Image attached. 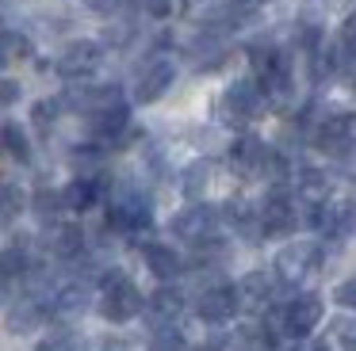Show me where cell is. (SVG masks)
I'll return each mask as SVG.
<instances>
[{"mask_svg": "<svg viewBox=\"0 0 356 351\" xmlns=\"http://www.w3.org/2000/svg\"><path fill=\"white\" fill-rule=\"evenodd\" d=\"M24 203H27V198H24V191H19L12 180L4 183V187H0V214H4V221H8V225L16 221V214L24 210Z\"/></svg>", "mask_w": 356, "mask_h": 351, "instance_id": "cell-26", "label": "cell"}, {"mask_svg": "<svg viewBox=\"0 0 356 351\" xmlns=\"http://www.w3.org/2000/svg\"><path fill=\"white\" fill-rule=\"evenodd\" d=\"M62 195H65V210L85 214L104 198V180L100 176H73V180L62 187Z\"/></svg>", "mask_w": 356, "mask_h": 351, "instance_id": "cell-17", "label": "cell"}, {"mask_svg": "<svg viewBox=\"0 0 356 351\" xmlns=\"http://www.w3.org/2000/svg\"><path fill=\"white\" fill-rule=\"evenodd\" d=\"M291 191H295V198H299V206L318 210V206H325L333 198V180H330L325 168L302 164V168H295V176H291Z\"/></svg>", "mask_w": 356, "mask_h": 351, "instance_id": "cell-12", "label": "cell"}, {"mask_svg": "<svg viewBox=\"0 0 356 351\" xmlns=\"http://www.w3.org/2000/svg\"><path fill=\"white\" fill-rule=\"evenodd\" d=\"M35 351H92V348H88V336L81 328H73L70 320H58V325H50V332L39 340Z\"/></svg>", "mask_w": 356, "mask_h": 351, "instance_id": "cell-19", "label": "cell"}, {"mask_svg": "<svg viewBox=\"0 0 356 351\" xmlns=\"http://www.w3.org/2000/svg\"><path fill=\"white\" fill-rule=\"evenodd\" d=\"M207 187H211V160L195 157L192 164H184V172H180V191H184L192 203H200V198L207 195Z\"/></svg>", "mask_w": 356, "mask_h": 351, "instance_id": "cell-20", "label": "cell"}, {"mask_svg": "<svg viewBox=\"0 0 356 351\" xmlns=\"http://www.w3.org/2000/svg\"><path fill=\"white\" fill-rule=\"evenodd\" d=\"M81 4H85L92 15H115L119 0H81Z\"/></svg>", "mask_w": 356, "mask_h": 351, "instance_id": "cell-32", "label": "cell"}, {"mask_svg": "<svg viewBox=\"0 0 356 351\" xmlns=\"http://www.w3.org/2000/svg\"><path fill=\"white\" fill-rule=\"evenodd\" d=\"M330 61H333V76H337L345 88H356V42L337 38L330 46Z\"/></svg>", "mask_w": 356, "mask_h": 351, "instance_id": "cell-21", "label": "cell"}, {"mask_svg": "<svg viewBox=\"0 0 356 351\" xmlns=\"http://www.w3.org/2000/svg\"><path fill=\"white\" fill-rule=\"evenodd\" d=\"M58 111H62V99H39V103L31 107V122H35V130L50 134V126H54Z\"/></svg>", "mask_w": 356, "mask_h": 351, "instance_id": "cell-27", "label": "cell"}, {"mask_svg": "<svg viewBox=\"0 0 356 351\" xmlns=\"http://www.w3.org/2000/svg\"><path fill=\"white\" fill-rule=\"evenodd\" d=\"M184 313V294L177 286H157L154 294L146 298V320L154 328L161 325H177V317Z\"/></svg>", "mask_w": 356, "mask_h": 351, "instance_id": "cell-16", "label": "cell"}, {"mask_svg": "<svg viewBox=\"0 0 356 351\" xmlns=\"http://www.w3.org/2000/svg\"><path fill=\"white\" fill-rule=\"evenodd\" d=\"M16 96H19V84L8 76V80H4V107H12V103H16Z\"/></svg>", "mask_w": 356, "mask_h": 351, "instance_id": "cell-34", "label": "cell"}, {"mask_svg": "<svg viewBox=\"0 0 356 351\" xmlns=\"http://www.w3.org/2000/svg\"><path fill=\"white\" fill-rule=\"evenodd\" d=\"M172 80H177L172 58H161V53H157V58H149L146 65L138 69V76H134V99H138V103H157V99L172 88Z\"/></svg>", "mask_w": 356, "mask_h": 351, "instance_id": "cell-11", "label": "cell"}, {"mask_svg": "<svg viewBox=\"0 0 356 351\" xmlns=\"http://www.w3.org/2000/svg\"><path fill=\"white\" fill-rule=\"evenodd\" d=\"M100 65H104V42H96V38H77L58 58V73L65 80H88L92 73H100Z\"/></svg>", "mask_w": 356, "mask_h": 351, "instance_id": "cell-9", "label": "cell"}, {"mask_svg": "<svg viewBox=\"0 0 356 351\" xmlns=\"http://www.w3.org/2000/svg\"><path fill=\"white\" fill-rule=\"evenodd\" d=\"M264 107H268V96H264L261 80H257V76H241V80H234L230 88L222 92V99H218V119L230 122V126H245V122L261 119Z\"/></svg>", "mask_w": 356, "mask_h": 351, "instance_id": "cell-3", "label": "cell"}, {"mask_svg": "<svg viewBox=\"0 0 356 351\" xmlns=\"http://www.w3.org/2000/svg\"><path fill=\"white\" fill-rule=\"evenodd\" d=\"M238 309H241V294L234 282H211L195 298V317L203 325H226V320L238 317Z\"/></svg>", "mask_w": 356, "mask_h": 351, "instance_id": "cell-7", "label": "cell"}, {"mask_svg": "<svg viewBox=\"0 0 356 351\" xmlns=\"http://www.w3.org/2000/svg\"><path fill=\"white\" fill-rule=\"evenodd\" d=\"M333 302H337L341 309L356 313V275H348V279H341L337 286H333Z\"/></svg>", "mask_w": 356, "mask_h": 351, "instance_id": "cell-28", "label": "cell"}, {"mask_svg": "<svg viewBox=\"0 0 356 351\" xmlns=\"http://www.w3.org/2000/svg\"><path fill=\"white\" fill-rule=\"evenodd\" d=\"M111 233H142L154 225V206L134 183H115L108 191V210H104Z\"/></svg>", "mask_w": 356, "mask_h": 351, "instance_id": "cell-2", "label": "cell"}, {"mask_svg": "<svg viewBox=\"0 0 356 351\" xmlns=\"http://www.w3.org/2000/svg\"><path fill=\"white\" fill-rule=\"evenodd\" d=\"M261 225H264V241L272 237H291L299 225V198L287 187H268V195L261 198Z\"/></svg>", "mask_w": 356, "mask_h": 351, "instance_id": "cell-6", "label": "cell"}, {"mask_svg": "<svg viewBox=\"0 0 356 351\" xmlns=\"http://www.w3.org/2000/svg\"><path fill=\"white\" fill-rule=\"evenodd\" d=\"M50 305L42 302V298H24V302H12L8 305V332H35V328H42V320H47Z\"/></svg>", "mask_w": 356, "mask_h": 351, "instance_id": "cell-18", "label": "cell"}, {"mask_svg": "<svg viewBox=\"0 0 356 351\" xmlns=\"http://www.w3.org/2000/svg\"><path fill=\"white\" fill-rule=\"evenodd\" d=\"M134 4H138L146 15H154V19H165V15L172 12V0H134Z\"/></svg>", "mask_w": 356, "mask_h": 351, "instance_id": "cell-30", "label": "cell"}, {"mask_svg": "<svg viewBox=\"0 0 356 351\" xmlns=\"http://www.w3.org/2000/svg\"><path fill=\"white\" fill-rule=\"evenodd\" d=\"M146 351H188V336L180 332L177 325H161V328L149 332Z\"/></svg>", "mask_w": 356, "mask_h": 351, "instance_id": "cell-25", "label": "cell"}, {"mask_svg": "<svg viewBox=\"0 0 356 351\" xmlns=\"http://www.w3.org/2000/svg\"><path fill=\"white\" fill-rule=\"evenodd\" d=\"M276 290H280V275L276 271H245L238 279L241 305H249V309H264V305H272Z\"/></svg>", "mask_w": 356, "mask_h": 351, "instance_id": "cell-14", "label": "cell"}, {"mask_svg": "<svg viewBox=\"0 0 356 351\" xmlns=\"http://www.w3.org/2000/svg\"><path fill=\"white\" fill-rule=\"evenodd\" d=\"M100 298H96V309H100L104 320H111V325H127V320H134L138 313H146V298H142V290L134 286V279L123 271V267H108V271H100Z\"/></svg>", "mask_w": 356, "mask_h": 351, "instance_id": "cell-1", "label": "cell"}, {"mask_svg": "<svg viewBox=\"0 0 356 351\" xmlns=\"http://www.w3.org/2000/svg\"><path fill=\"white\" fill-rule=\"evenodd\" d=\"M218 218H222V214H218L211 203H192V206H184V210L172 214L169 229H172L177 241L203 248V244H211L218 237Z\"/></svg>", "mask_w": 356, "mask_h": 351, "instance_id": "cell-5", "label": "cell"}, {"mask_svg": "<svg viewBox=\"0 0 356 351\" xmlns=\"http://www.w3.org/2000/svg\"><path fill=\"white\" fill-rule=\"evenodd\" d=\"M31 210L39 214L42 221H50V225H54L58 214L65 210V195H62V191H54V187H39L31 195Z\"/></svg>", "mask_w": 356, "mask_h": 351, "instance_id": "cell-23", "label": "cell"}, {"mask_svg": "<svg viewBox=\"0 0 356 351\" xmlns=\"http://www.w3.org/2000/svg\"><path fill=\"white\" fill-rule=\"evenodd\" d=\"M138 252H142V264L149 267V275H154V279L172 282V279H180V275H184V259L172 252V244L146 241V244H138Z\"/></svg>", "mask_w": 356, "mask_h": 351, "instance_id": "cell-13", "label": "cell"}, {"mask_svg": "<svg viewBox=\"0 0 356 351\" xmlns=\"http://www.w3.org/2000/svg\"><path fill=\"white\" fill-rule=\"evenodd\" d=\"M92 351H131V343H127V340H119V336H104V340L96 343Z\"/></svg>", "mask_w": 356, "mask_h": 351, "instance_id": "cell-33", "label": "cell"}, {"mask_svg": "<svg viewBox=\"0 0 356 351\" xmlns=\"http://www.w3.org/2000/svg\"><path fill=\"white\" fill-rule=\"evenodd\" d=\"M0 58H4V65L27 61L31 58V38H27L24 31H16V27H4V35H0Z\"/></svg>", "mask_w": 356, "mask_h": 351, "instance_id": "cell-22", "label": "cell"}, {"mask_svg": "<svg viewBox=\"0 0 356 351\" xmlns=\"http://www.w3.org/2000/svg\"><path fill=\"white\" fill-rule=\"evenodd\" d=\"M325 317V302L318 294H295L287 305H280V320H284V336L291 340H307Z\"/></svg>", "mask_w": 356, "mask_h": 351, "instance_id": "cell-8", "label": "cell"}, {"mask_svg": "<svg viewBox=\"0 0 356 351\" xmlns=\"http://www.w3.org/2000/svg\"><path fill=\"white\" fill-rule=\"evenodd\" d=\"M47 252L58 259H81L85 256V229L77 225V221H54L47 233Z\"/></svg>", "mask_w": 356, "mask_h": 351, "instance_id": "cell-15", "label": "cell"}, {"mask_svg": "<svg viewBox=\"0 0 356 351\" xmlns=\"http://www.w3.org/2000/svg\"><path fill=\"white\" fill-rule=\"evenodd\" d=\"M341 38H348V42H356V12L345 19V27H341Z\"/></svg>", "mask_w": 356, "mask_h": 351, "instance_id": "cell-35", "label": "cell"}, {"mask_svg": "<svg viewBox=\"0 0 356 351\" xmlns=\"http://www.w3.org/2000/svg\"><path fill=\"white\" fill-rule=\"evenodd\" d=\"M318 267H322V244L318 241H287L284 248L276 252L272 271L280 275L284 286H299V282H307Z\"/></svg>", "mask_w": 356, "mask_h": 351, "instance_id": "cell-4", "label": "cell"}, {"mask_svg": "<svg viewBox=\"0 0 356 351\" xmlns=\"http://www.w3.org/2000/svg\"><path fill=\"white\" fill-rule=\"evenodd\" d=\"M337 168H341L345 180H356V145H348V149L337 157Z\"/></svg>", "mask_w": 356, "mask_h": 351, "instance_id": "cell-31", "label": "cell"}, {"mask_svg": "<svg viewBox=\"0 0 356 351\" xmlns=\"http://www.w3.org/2000/svg\"><path fill=\"white\" fill-rule=\"evenodd\" d=\"M330 348L356 351V325H353V320H341V325H333V343H330Z\"/></svg>", "mask_w": 356, "mask_h": 351, "instance_id": "cell-29", "label": "cell"}, {"mask_svg": "<svg viewBox=\"0 0 356 351\" xmlns=\"http://www.w3.org/2000/svg\"><path fill=\"white\" fill-rule=\"evenodd\" d=\"M4 153L12 160H19V164H31V142H27V134L19 130L16 119L4 122Z\"/></svg>", "mask_w": 356, "mask_h": 351, "instance_id": "cell-24", "label": "cell"}, {"mask_svg": "<svg viewBox=\"0 0 356 351\" xmlns=\"http://www.w3.org/2000/svg\"><path fill=\"white\" fill-rule=\"evenodd\" d=\"M226 157H230V168L238 176H245V180H257V176L268 172V160H272V149L261 142L257 134H238L230 142V149H226Z\"/></svg>", "mask_w": 356, "mask_h": 351, "instance_id": "cell-10", "label": "cell"}]
</instances>
